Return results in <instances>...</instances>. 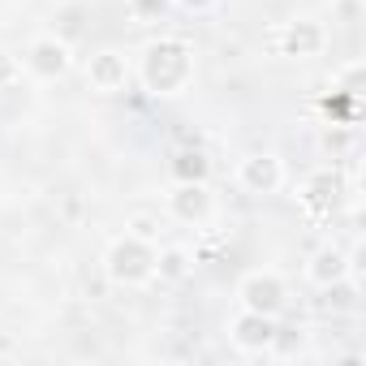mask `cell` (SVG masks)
<instances>
[{"label":"cell","instance_id":"cell-1","mask_svg":"<svg viewBox=\"0 0 366 366\" xmlns=\"http://www.w3.org/2000/svg\"><path fill=\"white\" fill-rule=\"evenodd\" d=\"M138 82L159 99L190 91V82H194V48L186 39H177V35L151 39L142 48V56H138Z\"/></svg>","mask_w":366,"mask_h":366},{"label":"cell","instance_id":"cell-2","mask_svg":"<svg viewBox=\"0 0 366 366\" xmlns=\"http://www.w3.org/2000/svg\"><path fill=\"white\" fill-rule=\"evenodd\" d=\"M104 276L121 289H138V285H151L155 280V246L134 237V233H121L104 246Z\"/></svg>","mask_w":366,"mask_h":366},{"label":"cell","instance_id":"cell-3","mask_svg":"<svg viewBox=\"0 0 366 366\" xmlns=\"http://www.w3.org/2000/svg\"><path fill=\"white\" fill-rule=\"evenodd\" d=\"M237 302H242V310H254V315H272L276 319L285 310V302H289V285H285L280 272L259 267V272H246L237 280Z\"/></svg>","mask_w":366,"mask_h":366},{"label":"cell","instance_id":"cell-4","mask_svg":"<svg viewBox=\"0 0 366 366\" xmlns=\"http://www.w3.org/2000/svg\"><path fill=\"white\" fill-rule=\"evenodd\" d=\"M164 207H168L172 220L199 229V224H207L216 216V194L207 190V181H177L168 190V199H164Z\"/></svg>","mask_w":366,"mask_h":366},{"label":"cell","instance_id":"cell-5","mask_svg":"<svg viewBox=\"0 0 366 366\" xmlns=\"http://www.w3.org/2000/svg\"><path fill=\"white\" fill-rule=\"evenodd\" d=\"M237 186L254 199L263 194H276L285 186V159L276 151H250L242 164H237Z\"/></svg>","mask_w":366,"mask_h":366},{"label":"cell","instance_id":"cell-6","mask_svg":"<svg viewBox=\"0 0 366 366\" xmlns=\"http://www.w3.org/2000/svg\"><path fill=\"white\" fill-rule=\"evenodd\" d=\"M26 69H31L35 78H48V82L65 78V74L74 69V48H69V39H61V35H35L31 48H26Z\"/></svg>","mask_w":366,"mask_h":366},{"label":"cell","instance_id":"cell-7","mask_svg":"<svg viewBox=\"0 0 366 366\" xmlns=\"http://www.w3.org/2000/svg\"><path fill=\"white\" fill-rule=\"evenodd\" d=\"M327 44V31L323 22L315 18H293L276 31V56H289V61H306V56H319Z\"/></svg>","mask_w":366,"mask_h":366},{"label":"cell","instance_id":"cell-8","mask_svg":"<svg viewBox=\"0 0 366 366\" xmlns=\"http://www.w3.org/2000/svg\"><path fill=\"white\" fill-rule=\"evenodd\" d=\"M86 86L95 91V95H117V91H125V82H129V56L125 52H117V48H99V52H91L86 56Z\"/></svg>","mask_w":366,"mask_h":366},{"label":"cell","instance_id":"cell-9","mask_svg":"<svg viewBox=\"0 0 366 366\" xmlns=\"http://www.w3.org/2000/svg\"><path fill=\"white\" fill-rule=\"evenodd\" d=\"M229 336L242 353H267L272 340H276V319L272 315H254V310H242L233 323H229Z\"/></svg>","mask_w":366,"mask_h":366},{"label":"cell","instance_id":"cell-10","mask_svg":"<svg viewBox=\"0 0 366 366\" xmlns=\"http://www.w3.org/2000/svg\"><path fill=\"white\" fill-rule=\"evenodd\" d=\"M349 272H353V259H349L340 246H319V250L310 254V263H306V276H310V285H319V289H327V285H336V280H349Z\"/></svg>","mask_w":366,"mask_h":366},{"label":"cell","instance_id":"cell-11","mask_svg":"<svg viewBox=\"0 0 366 366\" xmlns=\"http://www.w3.org/2000/svg\"><path fill=\"white\" fill-rule=\"evenodd\" d=\"M340 177L336 172H315L310 181H306V190H302V203L315 212V216H327V212H336V203H340Z\"/></svg>","mask_w":366,"mask_h":366},{"label":"cell","instance_id":"cell-12","mask_svg":"<svg viewBox=\"0 0 366 366\" xmlns=\"http://www.w3.org/2000/svg\"><path fill=\"white\" fill-rule=\"evenodd\" d=\"M168 172H172V181H207L212 177V159H207L203 147H181V151H172Z\"/></svg>","mask_w":366,"mask_h":366},{"label":"cell","instance_id":"cell-13","mask_svg":"<svg viewBox=\"0 0 366 366\" xmlns=\"http://www.w3.org/2000/svg\"><path fill=\"white\" fill-rule=\"evenodd\" d=\"M194 272V254L186 246H155V276L164 285H177Z\"/></svg>","mask_w":366,"mask_h":366},{"label":"cell","instance_id":"cell-14","mask_svg":"<svg viewBox=\"0 0 366 366\" xmlns=\"http://www.w3.org/2000/svg\"><path fill=\"white\" fill-rule=\"evenodd\" d=\"M159 216L155 212H134L129 220H125V233H134V237H142V242H151V246H159Z\"/></svg>","mask_w":366,"mask_h":366},{"label":"cell","instance_id":"cell-15","mask_svg":"<svg viewBox=\"0 0 366 366\" xmlns=\"http://www.w3.org/2000/svg\"><path fill=\"white\" fill-rule=\"evenodd\" d=\"M336 91H349V95L362 91V61H349V65L336 74Z\"/></svg>","mask_w":366,"mask_h":366},{"label":"cell","instance_id":"cell-16","mask_svg":"<svg viewBox=\"0 0 366 366\" xmlns=\"http://www.w3.org/2000/svg\"><path fill=\"white\" fill-rule=\"evenodd\" d=\"M18 78H22V65H18V56L0 48V86H14Z\"/></svg>","mask_w":366,"mask_h":366},{"label":"cell","instance_id":"cell-17","mask_svg":"<svg viewBox=\"0 0 366 366\" xmlns=\"http://www.w3.org/2000/svg\"><path fill=\"white\" fill-rule=\"evenodd\" d=\"M357 18H362V0H336V22L353 26Z\"/></svg>","mask_w":366,"mask_h":366},{"label":"cell","instance_id":"cell-18","mask_svg":"<svg viewBox=\"0 0 366 366\" xmlns=\"http://www.w3.org/2000/svg\"><path fill=\"white\" fill-rule=\"evenodd\" d=\"M168 9V0H134V14L138 18H159Z\"/></svg>","mask_w":366,"mask_h":366},{"label":"cell","instance_id":"cell-19","mask_svg":"<svg viewBox=\"0 0 366 366\" xmlns=\"http://www.w3.org/2000/svg\"><path fill=\"white\" fill-rule=\"evenodd\" d=\"M181 9H190V14H207V9H216V0H177Z\"/></svg>","mask_w":366,"mask_h":366}]
</instances>
